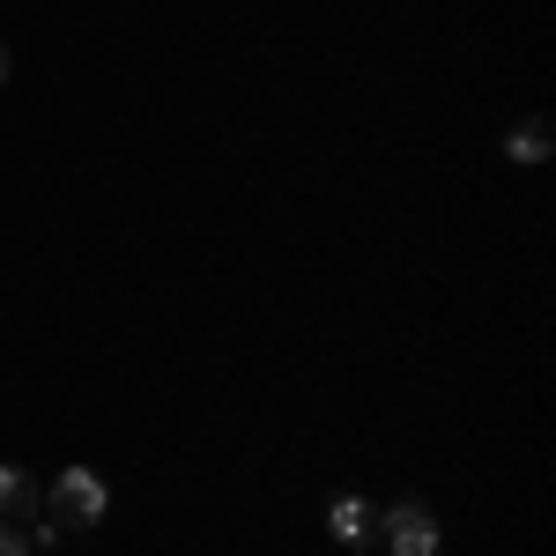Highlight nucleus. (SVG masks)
Masks as SVG:
<instances>
[{"instance_id": "1", "label": "nucleus", "mask_w": 556, "mask_h": 556, "mask_svg": "<svg viewBox=\"0 0 556 556\" xmlns=\"http://www.w3.org/2000/svg\"><path fill=\"white\" fill-rule=\"evenodd\" d=\"M104 513H112V490H104V475H97V468H60V475H52V519H67V527H97Z\"/></svg>"}, {"instance_id": "4", "label": "nucleus", "mask_w": 556, "mask_h": 556, "mask_svg": "<svg viewBox=\"0 0 556 556\" xmlns=\"http://www.w3.org/2000/svg\"><path fill=\"white\" fill-rule=\"evenodd\" d=\"M0 519H38V490H30V475L8 468V460H0Z\"/></svg>"}, {"instance_id": "2", "label": "nucleus", "mask_w": 556, "mask_h": 556, "mask_svg": "<svg viewBox=\"0 0 556 556\" xmlns=\"http://www.w3.org/2000/svg\"><path fill=\"white\" fill-rule=\"evenodd\" d=\"M379 527H386V549L393 556H438V513L424 497H401L393 513H379Z\"/></svg>"}, {"instance_id": "3", "label": "nucleus", "mask_w": 556, "mask_h": 556, "mask_svg": "<svg viewBox=\"0 0 556 556\" xmlns=\"http://www.w3.org/2000/svg\"><path fill=\"white\" fill-rule=\"evenodd\" d=\"M549 149H556L549 119H527V127L505 134V156H513V164H527V172H534V164H549Z\"/></svg>"}, {"instance_id": "6", "label": "nucleus", "mask_w": 556, "mask_h": 556, "mask_svg": "<svg viewBox=\"0 0 556 556\" xmlns=\"http://www.w3.org/2000/svg\"><path fill=\"white\" fill-rule=\"evenodd\" d=\"M0 556H30V527L23 519H0Z\"/></svg>"}, {"instance_id": "5", "label": "nucleus", "mask_w": 556, "mask_h": 556, "mask_svg": "<svg viewBox=\"0 0 556 556\" xmlns=\"http://www.w3.org/2000/svg\"><path fill=\"white\" fill-rule=\"evenodd\" d=\"M327 527H334V542H364L371 534V505L364 497H334L327 505Z\"/></svg>"}, {"instance_id": "7", "label": "nucleus", "mask_w": 556, "mask_h": 556, "mask_svg": "<svg viewBox=\"0 0 556 556\" xmlns=\"http://www.w3.org/2000/svg\"><path fill=\"white\" fill-rule=\"evenodd\" d=\"M0 83H8V45H0Z\"/></svg>"}]
</instances>
